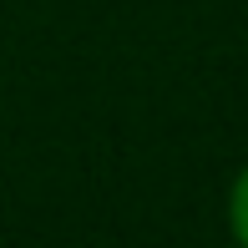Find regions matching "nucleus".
Masks as SVG:
<instances>
[{"label": "nucleus", "instance_id": "nucleus-1", "mask_svg": "<svg viewBox=\"0 0 248 248\" xmlns=\"http://www.w3.org/2000/svg\"><path fill=\"white\" fill-rule=\"evenodd\" d=\"M223 218H228V238L248 248V162L233 172L228 198H223Z\"/></svg>", "mask_w": 248, "mask_h": 248}]
</instances>
